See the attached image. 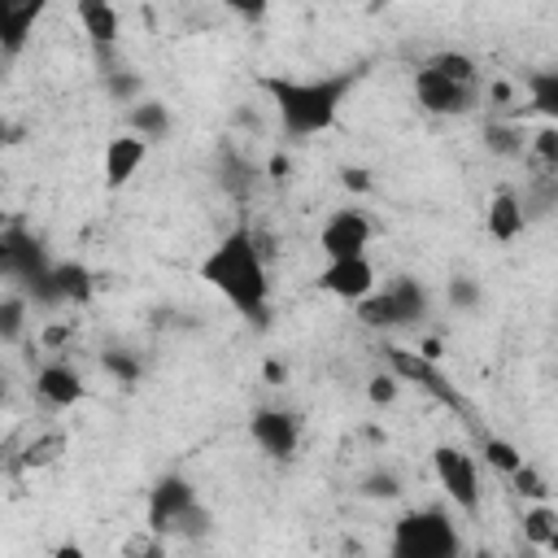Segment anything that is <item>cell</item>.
I'll list each match as a JSON object with an SVG mask.
<instances>
[{
  "label": "cell",
  "mask_w": 558,
  "mask_h": 558,
  "mask_svg": "<svg viewBox=\"0 0 558 558\" xmlns=\"http://www.w3.org/2000/svg\"><path fill=\"white\" fill-rule=\"evenodd\" d=\"M201 279L227 296V305L235 314H244L253 327H266L270 323V279H266V257L253 240L248 227H235L227 231L209 257L201 262Z\"/></svg>",
  "instance_id": "cell-1"
},
{
  "label": "cell",
  "mask_w": 558,
  "mask_h": 558,
  "mask_svg": "<svg viewBox=\"0 0 558 558\" xmlns=\"http://www.w3.org/2000/svg\"><path fill=\"white\" fill-rule=\"evenodd\" d=\"M353 83H357V74H327V78H279V74H266L262 92L270 96L283 135L288 140H305V135H318V131H327L336 122L340 100L349 96Z\"/></svg>",
  "instance_id": "cell-2"
},
{
  "label": "cell",
  "mask_w": 558,
  "mask_h": 558,
  "mask_svg": "<svg viewBox=\"0 0 558 558\" xmlns=\"http://www.w3.org/2000/svg\"><path fill=\"white\" fill-rule=\"evenodd\" d=\"M388 558H462V536L440 506H418L405 510L392 523Z\"/></svg>",
  "instance_id": "cell-3"
},
{
  "label": "cell",
  "mask_w": 558,
  "mask_h": 558,
  "mask_svg": "<svg viewBox=\"0 0 558 558\" xmlns=\"http://www.w3.org/2000/svg\"><path fill=\"white\" fill-rule=\"evenodd\" d=\"M432 466H436V480H440L445 497L462 514H480V471H475V458L453 449V445H440L432 453Z\"/></svg>",
  "instance_id": "cell-4"
},
{
  "label": "cell",
  "mask_w": 558,
  "mask_h": 558,
  "mask_svg": "<svg viewBox=\"0 0 558 558\" xmlns=\"http://www.w3.org/2000/svg\"><path fill=\"white\" fill-rule=\"evenodd\" d=\"M371 235L375 227L362 209H336L318 231V248L327 253V262H349V257H366Z\"/></svg>",
  "instance_id": "cell-5"
},
{
  "label": "cell",
  "mask_w": 558,
  "mask_h": 558,
  "mask_svg": "<svg viewBox=\"0 0 558 558\" xmlns=\"http://www.w3.org/2000/svg\"><path fill=\"white\" fill-rule=\"evenodd\" d=\"M414 96H418V105H423L427 113H440V118H462V113H471L475 100H480L475 87L449 83V78H440V74L427 70V65L414 74Z\"/></svg>",
  "instance_id": "cell-6"
},
{
  "label": "cell",
  "mask_w": 558,
  "mask_h": 558,
  "mask_svg": "<svg viewBox=\"0 0 558 558\" xmlns=\"http://www.w3.org/2000/svg\"><path fill=\"white\" fill-rule=\"evenodd\" d=\"M248 436L257 440L262 453H270V458H292V453H296V440H301V423H296V414H288V410L262 405V410H253V418H248Z\"/></svg>",
  "instance_id": "cell-7"
},
{
  "label": "cell",
  "mask_w": 558,
  "mask_h": 558,
  "mask_svg": "<svg viewBox=\"0 0 558 558\" xmlns=\"http://www.w3.org/2000/svg\"><path fill=\"white\" fill-rule=\"evenodd\" d=\"M196 501V488L192 480L183 475H161L153 488H148V532L153 536H170V523Z\"/></svg>",
  "instance_id": "cell-8"
},
{
  "label": "cell",
  "mask_w": 558,
  "mask_h": 558,
  "mask_svg": "<svg viewBox=\"0 0 558 558\" xmlns=\"http://www.w3.org/2000/svg\"><path fill=\"white\" fill-rule=\"evenodd\" d=\"M0 244H4V275L17 279V283H31L35 275H44V270L52 266L48 253H44V244H39L22 222L4 227V231H0Z\"/></svg>",
  "instance_id": "cell-9"
},
{
  "label": "cell",
  "mask_w": 558,
  "mask_h": 558,
  "mask_svg": "<svg viewBox=\"0 0 558 558\" xmlns=\"http://www.w3.org/2000/svg\"><path fill=\"white\" fill-rule=\"evenodd\" d=\"M318 288L336 301H366L375 292V266L366 257H349V262H327L318 275Z\"/></svg>",
  "instance_id": "cell-10"
},
{
  "label": "cell",
  "mask_w": 558,
  "mask_h": 558,
  "mask_svg": "<svg viewBox=\"0 0 558 558\" xmlns=\"http://www.w3.org/2000/svg\"><path fill=\"white\" fill-rule=\"evenodd\" d=\"M384 357H388V366H392V375H397V379H410V384H418L423 392H432V397H440V401L458 405V392H453V388L445 384V375H440V371H436L432 362H423L418 353L384 344Z\"/></svg>",
  "instance_id": "cell-11"
},
{
  "label": "cell",
  "mask_w": 558,
  "mask_h": 558,
  "mask_svg": "<svg viewBox=\"0 0 558 558\" xmlns=\"http://www.w3.org/2000/svg\"><path fill=\"white\" fill-rule=\"evenodd\" d=\"M44 13V0H0V52L17 57Z\"/></svg>",
  "instance_id": "cell-12"
},
{
  "label": "cell",
  "mask_w": 558,
  "mask_h": 558,
  "mask_svg": "<svg viewBox=\"0 0 558 558\" xmlns=\"http://www.w3.org/2000/svg\"><path fill=\"white\" fill-rule=\"evenodd\" d=\"M144 157H148V144H144L140 135H118V140H109V144H105V187H109V192L126 187L131 174H140Z\"/></svg>",
  "instance_id": "cell-13"
},
{
  "label": "cell",
  "mask_w": 558,
  "mask_h": 558,
  "mask_svg": "<svg viewBox=\"0 0 558 558\" xmlns=\"http://www.w3.org/2000/svg\"><path fill=\"white\" fill-rule=\"evenodd\" d=\"M35 392H39L44 405H52V410H70V405H78V401L87 397V384L78 379V371L52 362V366H44V371L35 375Z\"/></svg>",
  "instance_id": "cell-14"
},
{
  "label": "cell",
  "mask_w": 558,
  "mask_h": 558,
  "mask_svg": "<svg viewBox=\"0 0 558 558\" xmlns=\"http://www.w3.org/2000/svg\"><path fill=\"white\" fill-rule=\"evenodd\" d=\"M484 227H488V235L497 240V244H510V240H519L523 235V209H519V196L510 192V187H497L493 196H488V214H484Z\"/></svg>",
  "instance_id": "cell-15"
},
{
  "label": "cell",
  "mask_w": 558,
  "mask_h": 558,
  "mask_svg": "<svg viewBox=\"0 0 558 558\" xmlns=\"http://www.w3.org/2000/svg\"><path fill=\"white\" fill-rule=\"evenodd\" d=\"M384 292H388V301H392V310H397V327H418V323L427 318V310H432L427 288H423L418 279H410V275H397Z\"/></svg>",
  "instance_id": "cell-16"
},
{
  "label": "cell",
  "mask_w": 558,
  "mask_h": 558,
  "mask_svg": "<svg viewBox=\"0 0 558 558\" xmlns=\"http://www.w3.org/2000/svg\"><path fill=\"white\" fill-rule=\"evenodd\" d=\"M74 13H78V22H83V31H87V39L96 48H109L122 35V13L109 0H78Z\"/></svg>",
  "instance_id": "cell-17"
},
{
  "label": "cell",
  "mask_w": 558,
  "mask_h": 558,
  "mask_svg": "<svg viewBox=\"0 0 558 558\" xmlns=\"http://www.w3.org/2000/svg\"><path fill=\"white\" fill-rule=\"evenodd\" d=\"M218 183H222V192H227L231 201H244V196L253 192V183H257V166H253L244 153L222 148V153H218Z\"/></svg>",
  "instance_id": "cell-18"
},
{
  "label": "cell",
  "mask_w": 558,
  "mask_h": 558,
  "mask_svg": "<svg viewBox=\"0 0 558 558\" xmlns=\"http://www.w3.org/2000/svg\"><path fill=\"white\" fill-rule=\"evenodd\" d=\"M52 283L61 292V305H87L92 292H96V275L83 266V262H52Z\"/></svg>",
  "instance_id": "cell-19"
},
{
  "label": "cell",
  "mask_w": 558,
  "mask_h": 558,
  "mask_svg": "<svg viewBox=\"0 0 558 558\" xmlns=\"http://www.w3.org/2000/svg\"><path fill=\"white\" fill-rule=\"evenodd\" d=\"M523 545H532L541 554L558 549V514L549 501H536L532 510H523Z\"/></svg>",
  "instance_id": "cell-20"
},
{
  "label": "cell",
  "mask_w": 558,
  "mask_h": 558,
  "mask_svg": "<svg viewBox=\"0 0 558 558\" xmlns=\"http://www.w3.org/2000/svg\"><path fill=\"white\" fill-rule=\"evenodd\" d=\"M131 135H140L144 144H153V140H166V131H170V109L161 105V100H140V105H131Z\"/></svg>",
  "instance_id": "cell-21"
},
{
  "label": "cell",
  "mask_w": 558,
  "mask_h": 558,
  "mask_svg": "<svg viewBox=\"0 0 558 558\" xmlns=\"http://www.w3.org/2000/svg\"><path fill=\"white\" fill-rule=\"evenodd\" d=\"M484 148L493 157H523L527 148V131L519 122H488L484 126Z\"/></svg>",
  "instance_id": "cell-22"
},
{
  "label": "cell",
  "mask_w": 558,
  "mask_h": 558,
  "mask_svg": "<svg viewBox=\"0 0 558 558\" xmlns=\"http://www.w3.org/2000/svg\"><path fill=\"white\" fill-rule=\"evenodd\" d=\"M527 96H532V109L541 118H558V70H532L527 74Z\"/></svg>",
  "instance_id": "cell-23"
},
{
  "label": "cell",
  "mask_w": 558,
  "mask_h": 558,
  "mask_svg": "<svg viewBox=\"0 0 558 558\" xmlns=\"http://www.w3.org/2000/svg\"><path fill=\"white\" fill-rule=\"evenodd\" d=\"M105 96L118 100V105H140V100H144V78H140V70L109 65V70H105Z\"/></svg>",
  "instance_id": "cell-24"
},
{
  "label": "cell",
  "mask_w": 558,
  "mask_h": 558,
  "mask_svg": "<svg viewBox=\"0 0 558 558\" xmlns=\"http://www.w3.org/2000/svg\"><path fill=\"white\" fill-rule=\"evenodd\" d=\"M427 70H436V74H440V78H449V83L475 87V61H471L466 52H453V48H445V52H436V57L427 61Z\"/></svg>",
  "instance_id": "cell-25"
},
{
  "label": "cell",
  "mask_w": 558,
  "mask_h": 558,
  "mask_svg": "<svg viewBox=\"0 0 558 558\" xmlns=\"http://www.w3.org/2000/svg\"><path fill=\"white\" fill-rule=\"evenodd\" d=\"M209 532H214V514H209V506H201V501H192V506L170 523V536H179V541H209Z\"/></svg>",
  "instance_id": "cell-26"
},
{
  "label": "cell",
  "mask_w": 558,
  "mask_h": 558,
  "mask_svg": "<svg viewBox=\"0 0 558 558\" xmlns=\"http://www.w3.org/2000/svg\"><path fill=\"white\" fill-rule=\"evenodd\" d=\"M100 371H105V375H113L122 388H131V384H140L144 362H140L131 349H105V353H100Z\"/></svg>",
  "instance_id": "cell-27"
},
{
  "label": "cell",
  "mask_w": 558,
  "mask_h": 558,
  "mask_svg": "<svg viewBox=\"0 0 558 558\" xmlns=\"http://www.w3.org/2000/svg\"><path fill=\"white\" fill-rule=\"evenodd\" d=\"M357 323L375 327V331H392L397 327V310H392L388 292H371L366 301H357Z\"/></svg>",
  "instance_id": "cell-28"
},
{
  "label": "cell",
  "mask_w": 558,
  "mask_h": 558,
  "mask_svg": "<svg viewBox=\"0 0 558 558\" xmlns=\"http://www.w3.org/2000/svg\"><path fill=\"white\" fill-rule=\"evenodd\" d=\"M26 331V296H0V344H17Z\"/></svg>",
  "instance_id": "cell-29"
},
{
  "label": "cell",
  "mask_w": 558,
  "mask_h": 558,
  "mask_svg": "<svg viewBox=\"0 0 558 558\" xmlns=\"http://www.w3.org/2000/svg\"><path fill=\"white\" fill-rule=\"evenodd\" d=\"M61 449H65V436H61V432L39 436V440H31V445L22 449V466H52V462L61 458Z\"/></svg>",
  "instance_id": "cell-30"
},
{
  "label": "cell",
  "mask_w": 558,
  "mask_h": 558,
  "mask_svg": "<svg viewBox=\"0 0 558 558\" xmlns=\"http://www.w3.org/2000/svg\"><path fill=\"white\" fill-rule=\"evenodd\" d=\"M484 458H488V466L501 471V475H514V471L523 466V453H519L510 440H501V436H488V440H484Z\"/></svg>",
  "instance_id": "cell-31"
},
{
  "label": "cell",
  "mask_w": 558,
  "mask_h": 558,
  "mask_svg": "<svg viewBox=\"0 0 558 558\" xmlns=\"http://www.w3.org/2000/svg\"><path fill=\"white\" fill-rule=\"evenodd\" d=\"M357 493L362 497H371V501H397L401 497V480L392 475V471H371V475H362V484H357Z\"/></svg>",
  "instance_id": "cell-32"
},
{
  "label": "cell",
  "mask_w": 558,
  "mask_h": 558,
  "mask_svg": "<svg viewBox=\"0 0 558 558\" xmlns=\"http://www.w3.org/2000/svg\"><path fill=\"white\" fill-rule=\"evenodd\" d=\"M527 144H532V153H536L541 170H545V174H554V170H558V126H554V122H545Z\"/></svg>",
  "instance_id": "cell-33"
},
{
  "label": "cell",
  "mask_w": 558,
  "mask_h": 558,
  "mask_svg": "<svg viewBox=\"0 0 558 558\" xmlns=\"http://www.w3.org/2000/svg\"><path fill=\"white\" fill-rule=\"evenodd\" d=\"M445 296H449V305H453L458 314H471V310L480 305V283H475L471 275H453L449 288H445Z\"/></svg>",
  "instance_id": "cell-34"
},
{
  "label": "cell",
  "mask_w": 558,
  "mask_h": 558,
  "mask_svg": "<svg viewBox=\"0 0 558 558\" xmlns=\"http://www.w3.org/2000/svg\"><path fill=\"white\" fill-rule=\"evenodd\" d=\"M510 484H514V493H523V497H532V501H545V497H549V484H545V475H541L532 462H523V466L510 475Z\"/></svg>",
  "instance_id": "cell-35"
},
{
  "label": "cell",
  "mask_w": 558,
  "mask_h": 558,
  "mask_svg": "<svg viewBox=\"0 0 558 558\" xmlns=\"http://www.w3.org/2000/svg\"><path fill=\"white\" fill-rule=\"evenodd\" d=\"M122 558H166L161 536H153L148 527L135 532V536H126V541H122Z\"/></svg>",
  "instance_id": "cell-36"
},
{
  "label": "cell",
  "mask_w": 558,
  "mask_h": 558,
  "mask_svg": "<svg viewBox=\"0 0 558 558\" xmlns=\"http://www.w3.org/2000/svg\"><path fill=\"white\" fill-rule=\"evenodd\" d=\"M397 392H401V379H397L392 371H379V375H371V384H366V397H371L375 405H392Z\"/></svg>",
  "instance_id": "cell-37"
},
{
  "label": "cell",
  "mask_w": 558,
  "mask_h": 558,
  "mask_svg": "<svg viewBox=\"0 0 558 558\" xmlns=\"http://www.w3.org/2000/svg\"><path fill=\"white\" fill-rule=\"evenodd\" d=\"M340 183H344L349 192H371V170H362V166H344V170H340Z\"/></svg>",
  "instance_id": "cell-38"
},
{
  "label": "cell",
  "mask_w": 558,
  "mask_h": 558,
  "mask_svg": "<svg viewBox=\"0 0 558 558\" xmlns=\"http://www.w3.org/2000/svg\"><path fill=\"white\" fill-rule=\"evenodd\" d=\"M288 170H292V161H288V157H283V153H275V157H270V161H266V174H270V179H275V183H279V179H288Z\"/></svg>",
  "instance_id": "cell-39"
},
{
  "label": "cell",
  "mask_w": 558,
  "mask_h": 558,
  "mask_svg": "<svg viewBox=\"0 0 558 558\" xmlns=\"http://www.w3.org/2000/svg\"><path fill=\"white\" fill-rule=\"evenodd\" d=\"M262 375H266V384H283V379H288V366H283L279 357H266V366H262Z\"/></svg>",
  "instance_id": "cell-40"
},
{
  "label": "cell",
  "mask_w": 558,
  "mask_h": 558,
  "mask_svg": "<svg viewBox=\"0 0 558 558\" xmlns=\"http://www.w3.org/2000/svg\"><path fill=\"white\" fill-rule=\"evenodd\" d=\"M510 96H514V87H510V83H506V78H497V83H493V87H488V100H493V105H506V100H510Z\"/></svg>",
  "instance_id": "cell-41"
},
{
  "label": "cell",
  "mask_w": 558,
  "mask_h": 558,
  "mask_svg": "<svg viewBox=\"0 0 558 558\" xmlns=\"http://www.w3.org/2000/svg\"><path fill=\"white\" fill-rule=\"evenodd\" d=\"M418 357H423V362H432V366H436V357H440V340H436V336H427V340H423V344H418Z\"/></svg>",
  "instance_id": "cell-42"
},
{
  "label": "cell",
  "mask_w": 558,
  "mask_h": 558,
  "mask_svg": "<svg viewBox=\"0 0 558 558\" xmlns=\"http://www.w3.org/2000/svg\"><path fill=\"white\" fill-rule=\"evenodd\" d=\"M52 558H87V554H83V545H74V541H61V545L52 549Z\"/></svg>",
  "instance_id": "cell-43"
},
{
  "label": "cell",
  "mask_w": 558,
  "mask_h": 558,
  "mask_svg": "<svg viewBox=\"0 0 558 558\" xmlns=\"http://www.w3.org/2000/svg\"><path fill=\"white\" fill-rule=\"evenodd\" d=\"M235 126H248V131H257L262 122H257V113H253V109H235Z\"/></svg>",
  "instance_id": "cell-44"
},
{
  "label": "cell",
  "mask_w": 558,
  "mask_h": 558,
  "mask_svg": "<svg viewBox=\"0 0 558 558\" xmlns=\"http://www.w3.org/2000/svg\"><path fill=\"white\" fill-rule=\"evenodd\" d=\"M235 13H240V17H262V13H266V9H262V4H240V9H235Z\"/></svg>",
  "instance_id": "cell-45"
},
{
  "label": "cell",
  "mask_w": 558,
  "mask_h": 558,
  "mask_svg": "<svg viewBox=\"0 0 558 558\" xmlns=\"http://www.w3.org/2000/svg\"><path fill=\"white\" fill-rule=\"evenodd\" d=\"M44 340H48V344H61V340H65V327H48Z\"/></svg>",
  "instance_id": "cell-46"
},
{
  "label": "cell",
  "mask_w": 558,
  "mask_h": 558,
  "mask_svg": "<svg viewBox=\"0 0 558 558\" xmlns=\"http://www.w3.org/2000/svg\"><path fill=\"white\" fill-rule=\"evenodd\" d=\"M9 401H13V392H9V379H4V375H0V410H4V405H9Z\"/></svg>",
  "instance_id": "cell-47"
},
{
  "label": "cell",
  "mask_w": 558,
  "mask_h": 558,
  "mask_svg": "<svg viewBox=\"0 0 558 558\" xmlns=\"http://www.w3.org/2000/svg\"><path fill=\"white\" fill-rule=\"evenodd\" d=\"M523 558H545L541 549H532V545H523Z\"/></svg>",
  "instance_id": "cell-48"
},
{
  "label": "cell",
  "mask_w": 558,
  "mask_h": 558,
  "mask_svg": "<svg viewBox=\"0 0 558 558\" xmlns=\"http://www.w3.org/2000/svg\"><path fill=\"white\" fill-rule=\"evenodd\" d=\"M0 275H4V244H0Z\"/></svg>",
  "instance_id": "cell-49"
},
{
  "label": "cell",
  "mask_w": 558,
  "mask_h": 558,
  "mask_svg": "<svg viewBox=\"0 0 558 558\" xmlns=\"http://www.w3.org/2000/svg\"><path fill=\"white\" fill-rule=\"evenodd\" d=\"M0 144H4V122H0Z\"/></svg>",
  "instance_id": "cell-50"
},
{
  "label": "cell",
  "mask_w": 558,
  "mask_h": 558,
  "mask_svg": "<svg viewBox=\"0 0 558 558\" xmlns=\"http://www.w3.org/2000/svg\"><path fill=\"white\" fill-rule=\"evenodd\" d=\"M0 462H4V449H0Z\"/></svg>",
  "instance_id": "cell-51"
}]
</instances>
